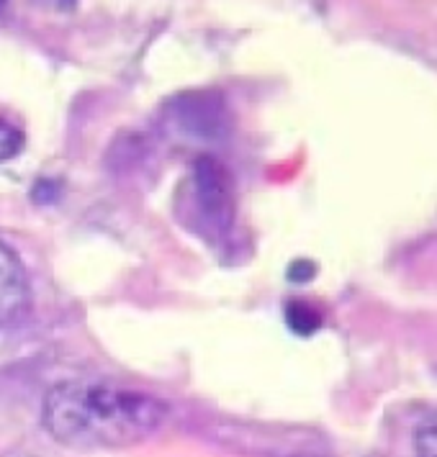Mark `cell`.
<instances>
[{
  "mask_svg": "<svg viewBox=\"0 0 437 457\" xmlns=\"http://www.w3.org/2000/svg\"><path fill=\"white\" fill-rule=\"evenodd\" d=\"M167 416L170 406L163 398L108 383L67 380L44 398L42 424L67 447L111 450L155 436Z\"/></svg>",
  "mask_w": 437,
  "mask_h": 457,
  "instance_id": "1",
  "label": "cell"
},
{
  "mask_svg": "<svg viewBox=\"0 0 437 457\" xmlns=\"http://www.w3.org/2000/svg\"><path fill=\"white\" fill-rule=\"evenodd\" d=\"M190 201L208 228H227L231 224V183L227 170L214 157H201L190 170Z\"/></svg>",
  "mask_w": 437,
  "mask_h": 457,
  "instance_id": "2",
  "label": "cell"
},
{
  "mask_svg": "<svg viewBox=\"0 0 437 457\" xmlns=\"http://www.w3.org/2000/svg\"><path fill=\"white\" fill-rule=\"evenodd\" d=\"M224 113L227 108L219 96L214 93H183L170 101V116L181 131L214 139L224 129Z\"/></svg>",
  "mask_w": 437,
  "mask_h": 457,
  "instance_id": "3",
  "label": "cell"
},
{
  "mask_svg": "<svg viewBox=\"0 0 437 457\" xmlns=\"http://www.w3.org/2000/svg\"><path fill=\"white\" fill-rule=\"evenodd\" d=\"M29 303V280L19 257L0 242V327L13 321Z\"/></svg>",
  "mask_w": 437,
  "mask_h": 457,
  "instance_id": "4",
  "label": "cell"
},
{
  "mask_svg": "<svg viewBox=\"0 0 437 457\" xmlns=\"http://www.w3.org/2000/svg\"><path fill=\"white\" fill-rule=\"evenodd\" d=\"M286 324H289V329L293 334H298V337H309L319 329V324H322V316L314 312L309 303H304V301H291L289 306H286Z\"/></svg>",
  "mask_w": 437,
  "mask_h": 457,
  "instance_id": "5",
  "label": "cell"
},
{
  "mask_svg": "<svg viewBox=\"0 0 437 457\" xmlns=\"http://www.w3.org/2000/svg\"><path fill=\"white\" fill-rule=\"evenodd\" d=\"M21 149H23L21 131H19L16 126H11L8 121H3V119H0V162L13 160Z\"/></svg>",
  "mask_w": 437,
  "mask_h": 457,
  "instance_id": "6",
  "label": "cell"
},
{
  "mask_svg": "<svg viewBox=\"0 0 437 457\" xmlns=\"http://www.w3.org/2000/svg\"><path fill=\"white\" fill-rule=\"evenodd\" d=\"M416 457H437V424L422 427L415 436Z\"/></svg>",
  "mask_w": 437,
  "mask_h": 457,
  "instance_id": "7",
  "label": "cell"
},
{
  "mask_svg": "<svg viewBox=\"0 0 437 457\" xmlns=\"http://www.w3.org/2000/svg\"><path fill=\"white\" fill-rule=\"evenodd\" d=\"M314 275V265L309 260H296L291 268H289V278H291L293 283H304V280H309Z\"/></svg>",
  "mask_w": 437,
  "mask_h": 457,
  "instance_id": "8",
  "label": "cell"
}]
</instances>
